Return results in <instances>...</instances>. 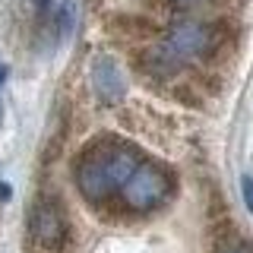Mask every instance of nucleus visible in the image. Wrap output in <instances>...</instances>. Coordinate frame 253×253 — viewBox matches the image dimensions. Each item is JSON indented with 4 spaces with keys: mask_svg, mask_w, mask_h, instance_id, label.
Returning <instances> with one entry per match:
<instances>
[{
    "mask_svg": "<svg viewBox=\"0 0 253 253\" xmlns=\"http://www.w3.org/2000/svg\"><path fill=\"white\" fill-rule=\"evenodd\" d=\"M180 67H184V60H180L165 42L155 44V47H149V51L142 54V70L152 73V76H171V73H177Z\"/></svg>",
    "mask_w": 253,
    "mask_h": 253,
    "instance_id": "423d86ee",
    "label": "nucleus"
},
{
    "mask_svg": "<svg viewBox=\"0 0 253 253\" xmlns=\"http://www.w3.org/2000/svg\"><path fill=\"white\" fill-rule=\"evenodd\" d=\"M139 162H142V152L136 146H130V142L95 139L79 152L76 165H73L76 190L92 206L111 203L121 196V187L126 184V177L133 174V168Z\"/></svg>",
    "mask_w": 253,
    "mask_h": 253,
    "instance_id": "f257e3e1",
    "label": "nucleus"
},
{
    "mask_svg": "<svg viewBox=\"0 0 253 253\" xmlns=\"http://www.w3.org/2000/svg\"><path fill=\"white\" fill-rule=\"evenodd\" d=\"M92 85H95V92H98V98L105 101V105L124 101L126 79H124V70L117 67L114 57H95L92 60Z\"/></svg>",
    "mask_w": 253,
    "mask_h": 253,
    "instance_id": "39448f33",
    "label": "nucleus"
},
{
    "mask_svg": "<svg viewBox=\"0 0 253 253\" xmlns=\"http://www.w3.org/2000/svg\"><path fill=\"white\" fill-rule=\"evenodd\" d=\"M171 193H174V174L165 165L142 158L126 177V184L121 187V203L133 212H152L162 203H168Z\"/></svg>",
    "mask_w": 253,
    "mask_h": 253,
    "instance_id": "f03ea898",
    "label": "nucleus"
},
{
    "mask_svg": "<svg viewBox=\"0 0 253 253\" xmlns=\"http://www.w3.org/2000/svg\"><path fill=\"white\" fill-rule=\"evenodd\" d=\"M29 234L42 253H60L67 244V215L60 209V200L42 196L29 215Z\"/></svg>",
    "mask_w": 253,
    "mask_h": 253,
    "instance_id": "7ed1b4c3",
    "label": "nucleus"
},
{
    "mask_svg": "<svg viewBox=\"0 0 253 253\" xmlns=\"http://www.w3.org/2000/svg\"><path fill=\"white\" fill-rule=\"evenodd\" d=\"M165 44L177 54L180 60H193V57H206L209 51H215L218 44V32L209 22H196V19H184V22H174L165 35Z\"/></svg>",
    "mask_w": 253,
    "mask_h": 253,
    "instance_id": "20e7f679",
    "label": "nucleus"
},
{
    "mask_svg": "<svg viewBox=\"0 0 253 253\" xmlns=\"http://www.w3.org/2000/svg\"><path fill=\"white\" fill-rule=\"evenodd\" d=\"M73 0H63V3L57 6V29H60V35H67L70 29H73Z\"/></svg>",
    "mask_w": 253,
    "mask_h": 253,
    "instance_id": "0eeeda50",
    "label": "nucleus"
},
{
    "mask_svg": "<svg viewBox=\"0 0 253 253\" xmlns=\"http://www.w3.org/2000/svg\"><path fill=\"white\" fill-rule=\"evenodd\" d=\"M221 253H253V250L247 247V244H228V247L221 250Z\"/></svg>",
    "mask_w": 253,
    "mask_h": 253,
    "instance_id": "9d476101",
    "label": "nucleus"
},
{
    "mask_svg": "<svg viewBox=\"0 0 253 253\" xmlns=\"http://www.w3.org/2000/svg\"><path fill=\"white\" fill-rule=\"evenodd\" d=\"M174 10H200L203 3H209V0H168Z\"/></svg>",
    "mask_w": 253,
    "mask_h": 253,
    "instance_id": "6e6552de",
    "label": "nucleus"
},
{
    "mask_svg": "<svg viewBox=\"0 0 253 253\" xmlns=\"http://www.w3.org/2000/svg\"><path fill=\"white\" fill-rule=\"evenodd\" d=\"M241 190H244V203H247V209L253 212V177H250V174L241 180Z\"/></svg>",
    "mask_w": 253,
    "mask_h": 253,
    "instance_id": "1a4fd4ad",
    "label": "nucleus"
},
{
    "mask_svg": "<svg viewBox=\"0 0 253 253\" xmlns=\"http://www.w3.org/2000/svg\"><path fill=\"white\" fill-rule=\"evenodd\" d=\"M6 196H10V187H3V184H0V200H6Z\"/></svg>",
    "mask_w": 253,
    "mask_h": 253,
    "instance_id": "9b49d317",
    "label": "nucleus"
},
{
    "mask_svg": "<svg viewBox=\"0 0 253 253\" xmlns=\"http://www.w3.org/2000/svg\"><path fill=\"white\" fill-rule=\"evenodd\" d=\"M35 6H38V10H44V6H51V0H35Z\"/></svg>",
    "mask_w": 253,
    "mask_h": 253,
    "instance_id": "f8f14e48",
    "label": "nucleus"
},
{
    "mask_svg": "<svg viewBox=\"0 0 253 253\" xmlns=\"http://www.w3.org/2000/svg\"><path fill=\"white\" fill-rule=\"evenodd\" d=\"M3 79H6V67H0V83H3Z\"/></svg>",
    "mask_w": 253,
    "mask_h": 253,
    "instance_id": "ddd939ff",
    "label": "nucleus"
}]
</instances>
